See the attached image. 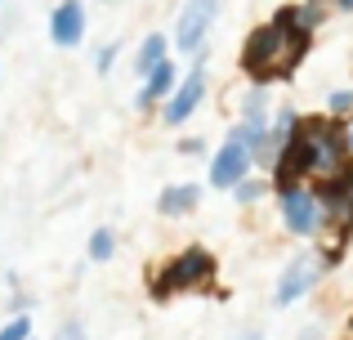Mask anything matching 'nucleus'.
Here are the masks:
<instances>
[{
    "mask_svg": "<svg viewBox=\"0 0 353 340\" xmlns=\"http://www.w3.org/2000/svg\"><path fill=\"white\" fill-rule=\"evenodd\" d=\"M349 166H353V157H349V143H345V121L318 112V117H304L295 139L282 148V157L273 166V188H282V183H309V179L327 183L336 174H345Z\"/></svg>",
    "mask_w": 353,
    "mask_h": 340,
    "instance_id": "nucleus-1",
    "label": "nucleus"
},
{
    "mask_svg": "<svg viewBox=\"0 0 353 340\" xmlns=\"http://www.w3.org/2000/svg\"><path fill=\"white\" fill-rule=\"evenodd\" d=\"M313 36L304 27H295L286 18V9H277L268 23L250 27L246 41H241V72H246L255 86H273L300 72V63L309 59Z\"/></svg>",
    "mask_w": 353,
    "mask_h": 340,
    "instance_id": "nucleus-2",
    "label": "nucleus"
},
{
    "mask_svg": "<svg viewBox=\"0 0 353 340\" xmlns=\"http://www.w3.org/2000/svg\"><path fill=\"white\" fill-rule=\"evenodd\" d=\"M219 278V260L206 246H183L174 251L161 269L152 273V300H170V296H192V291L215 287Z\"/></svg>",
    "mask_w": 353,
    "mask_h": 340,
    "instance_id": "nucleus-3",
    "label": "nucleus"
},
{
    "mask_svg": "<svg viewBox=\"0 0 353 340\" xmlns=\"http://www.w3.org/2000/svg\"><path fill=\"white\" fill-rule=\"evenodd\" d=\"M224 9V0H183L179 14L170 27V45L179 59H197L210 50V36H215V18Z\"/></svg>",
    "mask_w": 353,
    "mask_h": 340,
    "instance_id": "nucleus-4",
    "label": "nucleus"
},
{
    "mask_svg": "<svg viewBox=\"0 0 353 340\" xmlns=\"http://www.w3.org/2000/svg\"><path fill=\"white\" fill-rule=\"evenodd\" d=\"M273 197H277V219L291 237L309 242L322 233V197L313 183H282V188H273Z\"/></svg>",
    "mask_w": 353,
    "mask_h": 340,
    "instance_id": "nucleus-5",
    "label": "nucleus"
},
{
    "mask_svg": "<svg viewBox=\"0 0 353 340\" xmlns=\"http://www.w3.org/2000/svg\"><path fill=\"white\" fill-rule=\"evenodd\" d=\"M206 63H210V50L206 54H197L192 59V68L179 77V86H174V94L161 103V126L165 130H183V126L197 117V108L206 103V94H210V72H206Z\"/></svg>",
    "mask_w": 353,
    "mask_h": 340,
    "instance_id": "nucleus-6",
    "label": "nucleus"
},
{
    "mask_svg": "<svg viewBox=\"0 0 353 340\" xmlns=\"http://www.w3.org/2000/svg\"><path fill=\"white\" fill-rule=\"evenodd\" d=\"M322 273H327V260H322V255H313V251L291 255V260L282 264V273H277V282H273V305L277 309L300 305V300L322 282Z\"/></svg>",
    "mask_w": 353,
    "mask_h": 340,
    "instance_id": "nucleus-7",
    "label": "nucleus"
},
{
    "mask_svg": "<svg viewBox=\"0 0 353 340\" xmlns=\"http://www.w3.org/2000/svg\"><path fill=\"white\" fill-rule=\"evenodd\" d=\"M318 197H322V233H336V246L345 251L353 233V166L336 179L318 183Z\"/></svg>",
    "mask_w": 353,
    "mask_h": 340,
    "instance_id": "nucleus-8",
    "label": "nucleus"
},
{
    "mask_svg": "<svg viewBox=\"0 0 353 340\" xmlns=\"http://www.w3.org/2000/svg\"><path fill=\"white\" fill-rule=\"evenodd\" d=\"M250 174H255V157H250L237 139L224 134V143L206 157V183H210V188H228V192H233L241 179H250Z\"/></svg>",
    "mask_w": 353,
    "mask_h": 340,
    "instance_id": "nucleus-9",
    "label": "nucleus"
},
{
    "mask_svg": "<svg viewBox=\"0 0 353 340\" xmlns=\"http://www.w3.org/2000/svg\"><path fill=\"white\" fill-rule=\"evenodd\" d=\"M90 32V18H85V0H59L50 9V41L54 50H81Z\"/></svg>",
    "mask_w": 353,
    "mask_h": 340,
    "instance_id": "nucleus-10",
    "label": "nucleus"
},
{
    "mask_svg": "<svg viewBox=\"0 0 353 340\" xmlns=\"http://www.w3.org/2000/svg\"><path fill=\"white\" fill-rule=\"evenodd\" d=\"M201 183H192V179H183V183H165L161 192H157V215L161 219H188L192 210L201 206Z\"/></svg>",
    "mask_w": 353,
    "mask_h": 340,
    "instance_id": "nucleus-11",
    "label": "nucleus"
},
{
    "mask_svg": "<svg viewBox=\"0 0 353 340\" xmlns=\"http://www.w3.org/2000/svg\"><path fill=\"white\" fill-rule=\"evenodd\" d=\"M174 86H179V72H174V59H170V63H161L157 72L143 77V90L134 94V108L139 112H161V103L174 94Z\"/></svg>",
    "mask_w": 353,
    "mask_h": 340,
    "instance_id": "nucleus-12",
    "label": "nucleus"
},
{
    "mask_svg": "<svg viewBox=\"0 0 353 340\" xmlns=\"http://www.w3.org/2000/svg\"><path fill=\"white\" fill-rule=\"evenodd\" d=\"M170 54H174L170 36H165V32H148L143 41H139V50H134V72L148 77V72H157L161 63H170Z\"/></svg>",
    "mask_w": 353,
    "mask_h": 340,
    "instance_id": "nucleus-13",
    "label": "nucleus"
},
{
    "mask_svg": "<svg viewBox=\"0 0 353 340\" xmlns=\"http://www.w3.org/2000/svg\"><path fill=\"white\" fill-rule=\"evenodd\" d=\"M85 255H90V264H108L117 255V228H108V224H99L94 233H90V242H85Z\"/></svg>",
    "mask_w": 353,
    "mask_h": 340,
    "instance_id": "nucleus-14",
    "label": "nucleus"
},
{
    "mask_svg": "<svg viewBox=\"0 0 353 340\" xmlns=\"http://www.w3.org/2000/svg\"><path fill=\"white\" fill-rule=\"evenodd\" d=\"M264 192H268V179H264V174H250V179H241L233 188V201H237V206H255Z\"/></svg>",
    "mask_w": 353,
    "mask_h": 340,
    "instance_id": "nucleus-15",
    "label": "nucleus"
},
{
    "mask_svg": "<svg viewBox=\"0 0 353 340\" xmlns=\"http://www.w3.org/2000/svg\"><path fill=\"white\" fill-rule=\"evenodd\" d=\"M322 112L336 117V121H349V117H353V90H331L327 103H322Z\"/></svg>",
    "mask_w": 353,
    "mask_h": 340,
    "instance_id": "nucleus-16",
    "label": "nucleus"
},
{
    "mask_svg": "<svg viewBox=\"0 0 353 340\" xmlns=\"http://www.w3.org/2000/svg\"><path fill=\"white\" fill-rule=\"evenodd\" d=\"M0 340H32V318H27V314H14L5 327H0Z\"/></svg>",
    "mask_w": 353,
    "mask_h": 340,
    "instance_id": "nucleus-17",
    "label": "nucleus"
},
{
    "mask_svg": "<svg viewBox=\"0 0 353 340\" xmlns=\"http://www.w3.org/2000/svg\"><path fill=\"white\" fill-rule=\"evenodd\" d=\"M54 340H90V332H85L81 318H63V323L54 327Z\"/></svg>",
    "mask_w": 353,
    "mask_h": 340,
    "instance_id": "nucleus-18",
    "label": "nucleus"
},
{
    "mask_svg": "<svg viewBox=\"0 0 353 340\" xmlns=\"http://www.w3.org/2000/svg\"><path fill=\"white\" fill-rule=\"evenodd\" d=\"M117 54H121V45H117V41H108L103 50L94 54V72H99V77H108V72L117 68Z\"/></svg>",
    "mask_w": 353,
    "mask_h": 340,
    "instance_id": "nucleus-19",
    "label": "nucleus"
},
{
    "mask_svg": "<svg viewBox=\"0 0 353 340\" xmlns=\"http://www.w3.org/2000/svg\"><path fill=\"white\" fill-rule=\"evenodd\" d=\"M179 157H206V139L192 134V139H179Z\"/></svg>",
    "mask_w": 353,
    "mask_h": 340,
    "instance_id": "nucleus-20",
    "label": "nucleus"
},
{
    "mask_svg": "<svg viewBox=\"0 0 353 340\" xmlns=\"http://www.w3.org/2000/svg\"><path fill=\"white\" fill-rule=\"evenodd\" d=\"M295 340H327V336H322V327H318V323H313V327H304V332H300V336H295Z\"/></svg>",
    "mask_w": 353,
    "mask_h": 340,
    "instance_id": "nucleus-21",
    "label": "nucleus"
},
{
    "mask_svg": "<svg viewBox=\"0 0 353 340\" xmlns=\"http://www.w3.org/2000/svg\"><path fill=\"white\" fill-rule=\"evenodd\" d=\"M237 340H264V332H259V327H246V332H237Z\"/></svg>",
    "mask_w": 353,
    "mask_h": 340,
    "instance_id": "nucleus-22",
    "label": "nucleus"
},
{
    "mask_svg": "<svg viewBox=\"0 0 353 340\" xmlns=\"http://www.w3.org/2000/svg\"><path fill=\"white\" fill-rule=\"evenodd\" d=\"M331 9L336 14H353V0H331Z\"/></svg>",
    "mask_w": 353,
    "mask_h": 340,
    "instance_id": "nucleus-23",
    "label": "nucleus"
},
{
    "mask_svg": "<svg viewBox=\"0 0 353 340\" xmlns=\"http://www.w3.org/2000/svg\"><path fill=\"white\" fill-rule=\"evenodd\" d=\"M345 143H349V157H353V117L345 121Z\"/></svg>",
    "mask_w": 353,
    "mask_h": 340,
    "instance_id": "nucleus-24",
    "label": "nucleus"
},
{
    "mask_svg": "<svg viewBox=\"0 0 353 340\" xmlns=\"http://www.w3.org/2000/svg\"><path fill=\"white\" fill-rule=\"evenodd\" d=\"M313 5H327V9H331V0H313Z\"/></svg>",
    "mask_w": 353,
    "mask_h": 340,
    "instance_id": "nucleus-25",
    "label": "nucleus"
},
{
    "mask_svg": "<svg viewBox=\"0 0 353 340\" xmlns=\"http://www.w3.org/2000/svg\"><path fill=\"white\" fill-rule=\"evenodd\" d=\"M103 5H121V0H103Z\"/></svg>",
    "mask_w": 353,
    "mask_h": 340,
    "instance_id": "nucleus-26",
    "label": "nucleus"
}]
</instances>
